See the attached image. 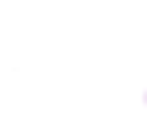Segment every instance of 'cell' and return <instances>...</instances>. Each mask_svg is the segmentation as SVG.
<instances>
[]
</instances>
